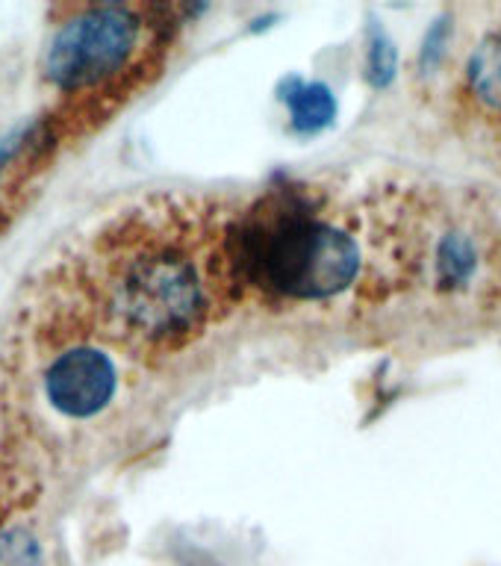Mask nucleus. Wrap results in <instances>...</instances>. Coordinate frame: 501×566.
Returning <instances> with one entry per match:
<instances>
[{"label":"nucleus","mask_w":501,"mask_h":566,"mask_svg":"<svg viewBox=\"0 0 501 566\" xmlns=\"http://www.w3.org/2000/svg\"><path fill=\"white\" fill-rule=\"evenodd\" d=\"M467 86L478 104L501 113V33L487 35L467 65Z\"/></svg>","instance_id":"nucleus-5"},{"label":"nucleus","mask_w":501,"mask_h":566,"mask_svg":"<svg viewBox=\"0 0 501 566\" xmlns=\"http://www.w3.org/2000/svg\"><path fill=\"white\" fill-rule=\"evenodd\" d=\"M237 212L212 198L166 195L106 224L88 251L86 316L139 354L184 348L242 298L230 228Z\"/></svg>","instance_id":"nucleus-1"},{"label":"nucleus","mask_w":501,"mask_h":566,"mask_svg":"<svg viewBox=\"0 0 501 566\" xmlns=\"http://www.w3.org/2000/svg\"><path fill=\"white\" fill-rule=\"evenodd\" d=\"M44 398L69 419L97 416L118 389V369L109 354L95 345L74 343L48 363L42 378Z\"/></svg>","instance_id":"nucleus-4"},{"label":"nucleus","mask_w":501,"mask_h":566,"mask_svg":"<svg viewBox=\"0 0 501 566\" xmlns=\"http://www.w3.org/2000/svg\"><path fill=\"white\" fill-rule=\"evenodd\" d=\"M286 104H290L292 124L299 130H319L325 127L336 113V104L331 92L319 83H299L292 80L290 92H286Z\"/></svg>","instance_id":"nucleus-6"},{"label":"nucleus","mask_w":501,"mask_h":566,"mask_svg":"<svg viewBox=\"0 0 501 566\" xmlns=\"http://www.w3.org/2000/svg\"><path fill=\"white\" fill-rule=\"evenodd\" d=\"M0 566H44L42 543L27 525L0 531Z\"/></svg>","instance_id":"nucleus-7"},{"label":"nucleus","mask_w":501,"mask_h":566,"mask_svg":"<svg viewBox=\"0 0 501 566\" xmlns=\"http://www.w3.org/2000/svg\"><path fill=\"white\" fill-rule=\"evenodd\" d=\"M422 210L387 186L363 198L325 186H283L237 212L230 251L242 298L319 304L348 292L387 295L425 265Z\"/></svg>","instance_id":"nucleus-2"},{"label":"nucleus","mask_w":501,"mask_h":566,"mask_svg":"<svg viewBox=\"0 0 501 566\" xmlns=\"http://www.w3.org/2000/svg\"><path fill=\"white\" fill-rule=\"evenodd\" d=\"M157 27L133 7H86L51 39L44 74L65 95L122 92L142 71Z\"/></svg>","instance_id":"nucleus-3"}]
</instances>
